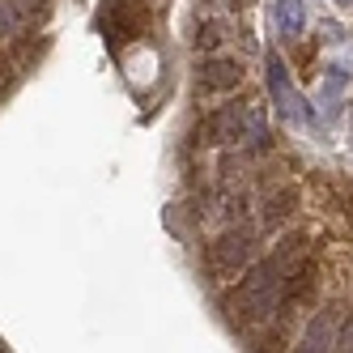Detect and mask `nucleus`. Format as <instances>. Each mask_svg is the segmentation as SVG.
Instances as JSON below:
<instances>
[{"label": "nucleus", "mask_w": 353, "mask_h": 353, "mask_svg": "<svg viewBox=\"0 0 353 353\" xmlns=\"http://www.w3.org/2000/svg\"><path fill=\"white\" fill-rule=\"evenodd\" d=\"M281 298H285V260L272 256V260L256 264L243 276V285L225 298V311H230V319L239 327H247L256 319H268L276 307H281Z\"/></svg>", "instance_id": "obj_1"}, {"label": "nucleus", "mask_w": 353, "mask_h": 353, "mask_svg": "<svg viewBox=\"0 0 353 353\" xmlns=\"http://www.w3.org/2000/svg\"><path fill=\"white\" fill-rule=\"evenodd\" d=\"M251 256H256V239H251L247 230H225L213 247H209V264L225 276H234L251 264Z\"/></svg>", "instance_id": "obj_2"}, {"label": "nucleus", "mask_w": 353, "mask_h": 353, "mask_svg": "<svg viewBox=\"0 0 353 353\" xmlns=\"http://www.w3.org/2000/svg\"><path fill=\"white\" fill-rule=\"evenodd\" d=\"M239 81H243L239 60H205L200 64V85L205 90H234Z\"/></svg>", "instance_id": "obj_3"}, {"label": "nucleus", "mask_w": 353, "mask_h": 353, "mask_svg": "<svg viewBox=\"0 0 353 353\" xmlns=\"http://www.w3.org/2000/svg\"><path fill=\"white\" fill-rule=\"evenodd\" d=\"M268 90L276 94V103H281V111H285V115H294V111H298V94H294V85H290V77H285L281 56H268Z\"/></svg>", "instance_id": "obj_4"}, {"label": "nucleus", "mask_w": 353, "mask_h": 353, "mask_svg": "<svg viewBox=\"0 0 353 353\" xmlns=\"http://www.w3.org/2000/svg\"><path fill=\"white\" fill-rule=\"evenodd\" d=\"M272 13H276V26H281L285 39H298L302 26H307V5L302 0H276Z\"/></svg>", "instance_id": "obj_5"}, {"label": "nucleus", "mask_w": 353, "mask_h": 353, "mask_svg": "<svg viewBox=\"0 0 353 353\" xmlns=\"http://www.w3.org/2000/svg\"><path fill=\"white\" fill-rule=\"evenodd\" d=\"M294 209H298V188H281L276 196L264 200V225H281Z\"/></svg>", "instance_id": "obj_6"}, {"label": "nucleus", "mask_w": 353, "mask_h": 353, "mask_svg": "<svg viewBox=\"0 0 353 353\" xmlns=\"http://www.w3.org/2000/svg\"><path fill=\"white\" fill-rule=\"evenodd\" d=\"M336 336H332V307H327L311 327H307V336H302V349H332Z\"/></svg>", "instance_id": "obj_7"}, {"label": "nucleus", "mask_w": 353, "mask_h": 353, "mask_svg": "<svg viewBox=\"0 0 353 353\" xmlns=\"http://www.w3.org/2000/svg\"><path fill=\"white\" fill-rule=\"evenodd\" d=\"M225 34H230V26H225V21H205V26L196 30V47H200V52H213V47L225 43Z\"/></svg>", "instance_id": "obj_8"}, {"label": "nucleus", "mask_w": 353, "mask_h": 353, "mask_svg": "<svg viewBox=\"0 0 353 353\" xmlns=\"http://www.w3.org/2000/svg\"><path fill=\"white\" fill-rule=\"evenodd\" d=\"M336 349H345V353H353V315L345 319V327L336 332Z\"/></svg>", "instance_id": "obj_9"}, {"label": "nucleus", "mask_w": 353, "mask_h": 353, "mask_svg": "<svg viewBox=\"0 0 353 353\" xmlns=\"http://www.w3.org/2000/svg\"><path fill=\"white\" fill-rule=\"evenodd\" d=\"M336 5H353V0H336Z\"/></svg>", "instance_id": "obj_10"}]
</instances>
